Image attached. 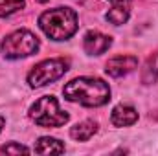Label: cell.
<instances>
[{"instance_id":"cell-1","label":"cell","mask_w":158,"mask_h":156,"mask_svg":"<svg viewBox=\"0 0 158 156\" xmlns=\"http://www.w3.org/2000/svg\"><path fill=\"white\" fill-rule=\"evenodd\" d=\"M63 96L70 103H77L83 107H103L110 99V86L99 77H76L64 84Z\"/></svg>"},{"instance_id":"cell-2","label":"cell","mask_w":158,"mask_h":156,"mask_svg":"<svg viewBox=\"0 0 158 156\" xmlns=\"http://www.w3.org/2000/svg\"><path fill=\"white\" fill-rule=\"evenodd\" d=\"M39 28L48 39L61 42L76 35L79 28L77 13L72 7H53L39 17Z\"/></svg>"},{"instance_id":"cell-3","label":"cell","mask_w":158,"mask_h":156,"mask_svg":"<svg viewBox=\"0 0 158 156\" xmlns=\"http://www.w3.org/2000/svg\"><path fill=\"white\" fill-rule=\"evenodd\" d=\"M28 116H30V119L35 125L44 127V129L63 127L70 119V114L59 107V101L53 96H42V97H39L30 107Z\"/></svg>"},{"instance_id":"cell-4","label":"cell","mask_w":158,"mask_h":156,"mask_svg":"<svg viewBox=\"0 0 158 156\" xmlns=\"http://www.w3.org/2000/svg\"><path fill=\"white\" fill-rule=\"evenodd\" d=\"M40 46L39 37L30 31V30H17L11 31L6 39L2 40L0 44V51L6 59L17 61V59H24L33 55Z\"/></svg>"},{"instance_id":"cell-5","label":"cell","mask_w":158,"mask_h":156,"mask_svg":"<svg viewBox=\"0 0 158 156\" xmlns=\"http://www.w3.org/2000/svg\"><path fill=\"white\" fill-rule=\"evenodd\" d=\"M68 70H70V63L66 59H63V57L46 59V61H40L39 64H35L30 70L26 79L31 88H40V86L59 81Z\"/></svg>"},{"instance_id":"cell-6","label":"cell","mask_w":158,"mask_h":156,"mask_svg":"<svg viewBox=\"0 0 158 156\" xmlns=\"http://www.w3.org/2000/svg\"><path fill=\"white\" fill-rule=\"evenodd\" d=\"M110 46H112V37L96 30L86 31L83 37V50L88 55H103Z\"/></svg>"},{"instance_id":"cell-7","label":"cell","mask_w":158,"mask_h":156,"mask_svg":"<svg viewBox=\"0 0 158 156\" xmlns=\"http://www.w3.org/2000/svg\"><path fill=\"white\" fill-rule=\"evenodd\" d=\"M138 66V59L134 55H116L105 64V72L110 77H123L131 74Z\"/></svg>"},{"instance_id":"cell-8","label":"cell","mask_w":158,"mask_h":156,"mask_svg":"<svg viewBox=\"0 0 158 156\" xmlns=\"http://www.w3.org/2000/svg\"><path fill=\"white\" fill-rule=\"evenodd\" d=\"M109 2H110V9L105 13V20L110 22L112 26L127 24V20L131 17L132 0H109Z\"/></svg>"},{"instance_id":"cell-9","label":"cell","mask_w":158,"mask_h":156,"mask_svg":"<svg viewBox=\"0 0 158 156\" xmlns=\"http://www.w3.org/2000/svg\"><path fill=\"white\" fill-rule=\"evenodd\" d=\"M110 121L114 127H131L138 121V112L134 107L131 105H116L112 109V114H110Z\"/></svg>"},{"instance_id":"cell-10","label":"cell","mask_w":158,"mask_h":156,"mask_svg":"<svg viewBox=\"0 0 158 156\" xmlns=\"http://www.w3.org/2000/svg\"><path fill=\"white\" fill-rule=\"evenodd\" d=\"M96 132H98V123L92 121V119L79 121V123H76V125L70 129V136H72L76 142H88Z\"/></svg>"},{"instance_id":"cell-11","label":"cell","mask_w":158,"mask_h":156,"mask_svg":"<svg viewBox=\"0 0 158 156\" xmlns=\"http://www.w3.org/2000/svg\"><path fill=\"white\" fill-rule=\"evenodd\" d=\"M33 151L37 154H63L64 153V143L59 142L57 138L42 136V138H39V142L35 143Z\"/></svg>"},{"instance_id":"cell-12","label":"cell","mask_w":158,"mask_h":156,"mask_svg":"<svg viewBox=\"0 0 158 156\" xmlns=\"http://www.w3.org/2000/svg\"><path fill=\"white\" fill-rule=\"evenodd\" d=\"M156 81H158V53H155L145 61V64L142 68V83L143 84H153Z\"/></svg>"},{"instance_id":"cell-13","label":"cell","mask_w":158,"mask_h":156,"mask_svg":"<svg viewBox=\"0 0 158 156\" xmlns=\"http://www.w3.org/2000/svg\"><path fill=\"white\" fill-rule=\"evenodd\" d=\"M24 6L26 0H0V18L15 15L17 11L24 9Z\"/></svg>"},{"instance_id":"cell-14","label":"cell","mask_w":158,"mask_h":156,"mask_svg":"<svg viewBox=\"0 0 158 156\" xmlns=\"http://www.w3.org/2000/svg\"><path fill=\"white\" fill-rule=\"evenodd\" d=\"M0 153H6V154H20V153H24V154H28V153H31L28 147H24V145H19V143H7V145H4V147H0Z\"/></svg>"},{"instance_id":"cell-15","label":"cell","mask_w":158,"mask_h":156,"mask_svg":"<svg viewBox=\"0 0 158 156\" xmlns=\"http://www.w3.org/2000/svg\"><path fill=\"white\" fill-rule=\"evenodd\" d=\"M4 125H6V119L0 116V132H2V129H4Z\"/></svg>"}]
</instances>
